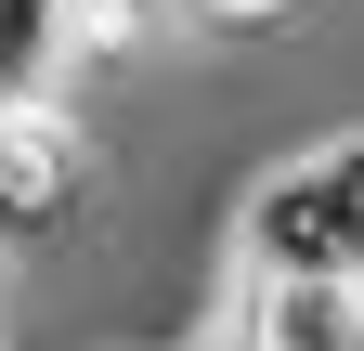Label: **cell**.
Wrapping results in <instances>:
<instances>
[{
    "label": "cell",
    "instance_id": "6da1fadb",
    "mask_svg": "<svg viewBox=\"0 0 364 351\" xmlns=\"http://www.w3.org/2000/svg\"><path fill=\"white\" fill-rule=\"evenodd\" d=\"M235 274H364V144L351 130L260 169V195L235 222Z\"/></svg>",
    "mask_w": 364,
    "mask_h": 351
},
{
    "label": "cell",
    "instance_id": "7a4b0ae2",
    "mask_svg": "<svg viewBox=\"0 0 364 351\" xmlns=\"http://www.w3.org/2000/svg\"><path fill=\"white\" fill-rule=\"evenodd\" d=\"M235 351H364V274H235Z\"/></svg>",
    "mask_w": 364,
    "mask_h": 351
}]
</instances>
